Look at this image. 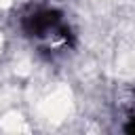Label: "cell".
I'll return each instance as SVG.
<instances>
[{
  "label": "cell",
  "instance_id": "6da1fadb",
  "mask_svg": "<svg viewBox=\"0 0 135 135\" xmlns=\"http://www.w3.org/2000/svg\"><path fill=\"white\" fill-rule=\"evenodd\" d=\"M61 25V13L53 8H42L32 13L23 19V30L27 36H44L51 30H57Z\"/></svg>",
  "mask_w": 135,
  "mask_h": 135
},
{
  "label": "cell",
  "instance_id": "7a4b0ae2",
  "mask_svg": "<svg viewBox=\"0 0 135 135\" xmlns=\"http://www.w3.org/2000/svg\"><path fill=\"white\" fill-rule=\"evenodd\" d=\"M124 131H127V133H135V118H131V122L124 127Z\"/></svg>",
  "mask_w": 135,
  "mask_h": 135
}]
</instances>
